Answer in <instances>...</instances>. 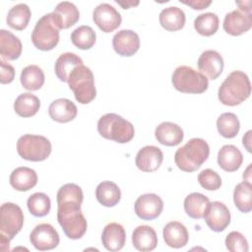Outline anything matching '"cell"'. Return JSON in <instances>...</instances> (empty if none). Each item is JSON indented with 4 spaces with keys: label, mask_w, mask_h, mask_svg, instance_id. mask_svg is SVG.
Instances as JSON below:
<instances>
[{
    "label": "cell",
    "mask_w": 252,
    "mask_h": 252,
    "mask_svg": "<svg viewBox=\"0 0 252 252\" xmlns=\"http://www.w3.org/2000/svg\"><path fill=\"white\" fill-rule=\"evenodd\" d=\"M84 194L75 183H66L57 192V220L66 236L79 239L87 231V220L81 211Z\"/></svg>",
    "instance_id": "6da1fadb"
},
{
    "label": "cell",
    "mask_w": 252,
    "mask_h": 252,
    "mask_svg": "<svg viewBox=\"0 0 252 252\" xmlns=\"http://www.w3.org/2000/svg\"><path fill=\"white\" fill-rule=\"evenodd\" d=\"M251 84L248 76L239 70L232 71L220 86L218 96L223 105L235 106L250 96Z\"/></svg>",
    "instance_id": "7a4b0ae2"
},
{
    "label": "cell",
    "mask_w": 252,
    "mask_h": 252,
    "mask_svg": "<svg viewBox=\"0 0 252 252\" xmlns=\"http://www.w3.org/2000/svg\"><path fill=\"white\" fill-rule=\"evenodd\" d=\"M210 155L208 143L201 138H193L179 148L174 155L177 167L185 172H193L207 160Z\"/></svg>",
    "instance_id": "3957f363"
},
{
    "label": "cell",
    "mask_w": 252,
    "mask_h": 252,
    "mask_svg": "<svg viewBox=\"0 0 252 252\" xmlns=\"http://www.w3.org/2000/svg\"><path fill=\"white\" fill-rule=\"evenodd\" d=\"M97 131L101 137L119 144L130 142L135 134L133 124L116 113L102 115L97 122Z\"/></svg>",
    "instance_id": "277c9868"
},
{
    "label": "cell",
    "mask_w": 252,
    "mask_h": 252,
    "mask_svg": "<svg viewBox=\"0 0 252 252\" xmlns=\"http://www.w3.org/2000/svg\"><path fill=\"white\" fill-rule=\"evenodd\" d=\"M67 83L76 100L82 104L90 103L96 95L94 74L85 65L76 67L69 75Z\"/></svg>",
    "instance_id": "5b68a950"
},
{
    "label": "cell",
    "mask_w": 252,
    "mask_h": 252,
    "mask_svg": "<svg viewBox=\"0 0 252 252\" xmlns=\"http://www.w3.org/2000/svg\"><path fill=\"white\" fill-rule=\"evenodd\" d=\"M59 31L53 12L45 14L36 22L32 32V41L39 50H51L59 42Z\"/></svg>",
    "instance_id": "8992f818"
},
{
    "label": "cell",
    "mask_w": 252,
    "mask_h": 252,
    "mask_svg": "<svg viewBox=\"0 0 252 252\" xmlns=\"http://www.w3.org/2000/svg\"><path fill=\"white\" fill-rule=\"evenodd\" d=\"M171 82L175 90L186 94H202L209 87L208 79L190 66H179L172 74Z\"/></svg>",
    "instance_id": "52a82bcc"
},
{
    "label": "cell",
    "mask_w": 252,
    "mask_h": 252,
    "mask_svg": "<svg viewBox=\"0 0 252 252\" xmlns=\"http://www.w3.org/2000/svg\"><path fill=\"white\" fill-rule=\"evenodd\" d=\"M51 151V143L44 136L26 134L17 142L19 156L30 161H42L49 157Z\"/></svg>",
    "instance_id": "ba28073f"
},
{
    "label": "cell",
    "mask_w": 252,
    "mask_h": 252,
    "mask_svg": "<svg viewBox=\"0 0 252 252\" xmlns=\"http://www.w3.org/2000/svg\"><path fill=\"white\" fill-rule=\"evenodd\" d=\"M23 224L22 209L14 203H4L0 208V235L11 240L21 231Z\"/></svg>",
    "instance_id": "9c48e42d"
},
{
    "label": "cell",
    "mask_w": 252,
    "mask_h": 252,
    "mask_svg": "<svg viewBox=\"0 0 252 252\" xmlns=\"http://www.w3.org/2000/svg\"><path fill=\"white\" fill-rule=\"evenodd\" d=\"M59 234L49 223L37 224L30 234V241L39 251L51 250L59 244Z\"/></svg>",
    "instance_id": "30bf717a"
},
{
    "label": "cell",
    "mask_w": 252,
    "mask_h": 252,
    "mask_svg": "<svg viewBox=\"0 0 252 252\" xmlns=\"http://www.w3.org/2000/svg\"><path fill=\"white\" fill-rule=\"evenodd\" d=\"M93 20L104 32L115 31L122 22L120 13L108 3H101L94 8L93 12Z\"/></svg>",
    "instance_id": "8fae6325"
},
{
    "label": "cell",
    "mask_w": 252,
    "mask_h": 252,
    "mask_svg": "<svg viewBox=\"0 0 252 252\" xmlns=\"http://www.w3.org/2000/svg\"><path fill=\"white\" fill-rule=\"evenodd\" d=\"M203 218L208 226L216 232L224 230L230 223V213L228 208L219 201L209 203Z\"/></svg>",
    "instance_id": "7c38bea8"
},
{
    "label": "cell",
    "mask_w": 252,
    "mask_h": 252,
    "mask_svg": "<svg viewBox=\"0 0 252 252\" xmlns=\"http://www.w3.org/2000/svg\"><path fill=\"white\" fill-rule=\"evenodd\" d=\"M136 215L145 220L157 219L162 212L163 202L159 196L154 193H147L138 197L135 202Z\"/></svg>",
    "instance_id": "4fadbf2b"
},
{
    "label": "cell",
    "mask_w": 252,
    "mask_h": 252,
    "mask_svg": "<svg viewBox=\"0 0 252 252\" xmlns=\"http://www.w3.org/2000/svg\"><path fill=\"white\" fill-rule=\"evenodd\" d=\"M113 49L120 56L130 57L140 48V38L137 32L132 30H121L112 38Z\"/></svg>",
    "instance_id": "5bb4252c"
},
{
    "label": "cell",
    "mask_w": 252,
    "mask_h": 252,
    "mask_svg": "<svg viewBox=\"0 0 252 252\" xmlns=\"http://www.w3.org/2000/svg\"><path fill=\"white\" fill-rule=\"evenodd\" d=\"M198 69L206 78L216 80L223 70V59L216 50L204 51L198 59Z\"/></svg>",
    "instance_id": "9a60e30c"
},
{
    "label": "cell",
    "mask_w": 252,
    "mask_h": 252,
    "mask_svg": "<svg viewBox=\"0 0 252 252\" xmlns=\"http://www.w3.org/2000/svg\"><path fill=\"white\" fill-rule=\"evenodd\" d=\"M222 26L225 32L234 36L240 35L251 29L252 14L233 10L224 16Z\"/></svg>",
    "instance_id": "2e32d148"
},
{
    "label": "cell",
    "mask_w": 252,
    "mask_h": 252,
    "mask_svg": "<svg viewBox=\"0 0 252 252\" xmlns=\"http://www.w3.org/2000/svg\"><path fill=\"white\" fill-rule=\"evenodd\" d=\"M163 160L161 150L156 146H145L137 153L135 163L144 172L156 171Z\"/></svg>",
    "instance_id": "e0dca14e"
},
{
    "label": "cell",
    "mask_w": 252,
    "mask_h": 252,
    "mask_svg": "<svg viewBox=\"0 0 252 252\" xmlns=\"http://www.w3.org/2000/svg\"><path fill=\"white\" fill-rule=\"evenodd\" d=\"M126 233L124 227L117 222L106 224L101 233V241L104 248L111 252H116L124 247Z\"/></svg>",
    "instance_id": "ac0fdd59"
},
{
    "label": "cell",
    "mask_w": 252,
    "mask_h": 252,
    "mask_svg": "<svg viewBox=\"0 0 252 252\" xmlns=\"http://www.w3.org/2000/svg\"><path fill=\"white\" fill-rule=\"evenodd\" d=\"M156 139L158 143L167 147L179 145L184 137L183 130L173 122L164 121L157 126L155 131Z\"/></svg>",
    "instance_id": "d6986e66"
},
{
    "label": "cell",
    "mask_w": 252,
    "mask_h": 252,
    "mask_svg": "<svg viewBox=\"0 0 252 252\" xmlns=\"http://www.w3.org/2000/svg\"><path fill=\"white\" fill-rule=\"evenodd\" d=\"M77 106L68 98H57L48 107L50 118L59 123H67L77 116Z\"/></svg>",
    "instance_id": "ffe728a7"
},
{
    "label": "cell",
    "mask_w": 252,
    "mask_h": 252,
    "mask_svg": "<svg viewBox=\"0 0 252 252\" xmlns=\"http://www.w3.org/2000/svg\"><path fill=\"white\" fill-rule=\"evenodd\" d=\"M166 245L172 248H181L188 243L189 234L184 224L179 221H170L165 224L162 231Z\"/></svg>",
    "instance_id": "44dd1931"
},
{
    "label": "cell",
    "mask_w": 252,
    "mask_h": 252,
    "mask_svg": "<svg viewBox=\"0 0 252 252\" xmlns=\"http://www.w3.org/2000/svg\"><path fill=\"white\" fill-rule=\"evenodd\" d=\"M132 243L139 251H152L158 245L157 232L149 225H139L132 233Z\"/></svg>",
    "instance_id": "7402d4cb"
},
{
    "label": "cell",
    "mask_w": 252,
    "mask_h": 252,
    "mask_svg": "<svg viewBox=\"0 0 252 252\" xmlns=\"http://www.w3.org/2000/svg\"><path fill=\"white\" fill-rule=\"evenodd\" d=\"M9 181L11 186L17 191H29L36 185L37 174L32 168L20 166L12 171Z\"/></svg>",
    "instance_id": "603a6c76"
},
{
    "label": "cell",
    "mask_w": 252,
    "mask_h": 252,
    "mask_svg": "<svg viewBox=\"0 0 252 252\" xmlns=\"http://www.w3.org/2000/svg\"><path fill=\"white\" fill-rule=\"evenodd\" d=\"M243 161L240 150L233 145H224L218 154V163L225 171L233 172L237 170Z\"/></svg>",
    "instance_id": "cb8c5ba5"
},
{
    "label": "cell",
    "mask_w": 252,
    "mask_h": 252,
    "mask_svg": "<svg viewBox=\"0 0 252 252\" xmlns=\"http://www.w3.org/2000/svg\"><path fill=\"white\" fill-rule=\"evenodd\" d=\"M23 45L19 37L6 30L0 31V55L1 59L16 60L22 53Z\"/></svg>",
    "instance_id": "d4e9b609"
},
{
    "label": "cell",
    "mask_w": 252,
    "mask_h": 252,
    "mask_svg": "<svg viewBox=\"0 0 252 252\" xmlns=\"http://www.w3.org/2000/svg\"><path fill=\"white\" fill-rule=\"evenodd\" d=\"M55 20L60 30L68 29L74 26L80 18V13L75 4L69 1H63L57 4L53 11Z\"/></svg>",
    "instance_id": "484cf974"
},
{
    "label": "cell",
    "mask_w": 252,
    "mask_h": 252,
    "mask_svg": "<svg viewBox=\"0 0 252 252\" xmlns=\"http://www.w3.org/2000/svg\"><path fill=\"white\" fill-rule=\"evenodd\" d=\"M186 17L183 10L176 6L164 8L159 13L160 26L169 32H176L181 30L185 25Z\"/></svg>",
    "instance_id": "4316f807"
},
{
    "label": "cell",
    "mask_w": 252,
    "mask_h": 252,
    "mask_svg": "<svg viewBox=\"0 0 252 252\" xmlns=\"http://www.w3.org/2000/svg\"><path fill=\"white\" fill-rule=\"evenodd\" d=\"M95 197L104 207H114L121 199V191L118 185L112 181H102L95 189Z\"/></svg>",
    "instance_id": "83f0119b"
},
{
    "label": "cell",
    "mask_w": 252,
    "mask_h": 252,
    "mask_svg": "<svg viewBox=\"0 0 252 252\" xmlns=\"http://www.w3.org/2000/svg\"><path fill=\"white\" fill-rule=\"evenodd\" d=\"M80 65H84L80 56L72 52L62 53L55 62V74L60 81L67 82L71 72Z\"/></svg>",
    "instance_id": "f1b7e54d"
},
{
    "label": "cell",
    "mask_w": 252,
    "mask_h": 252,
    "mask_svg": "<svg viewBox=\"0 0 252 252\" xmlns=\"http://www.w3.org/2000/svg\"><path fill=\"white\" fill-rule=\"evenodd\" d=\"M210 203L207 196L193 192L187 195L184 199V210L185 213L192 219L200 220L204 217V213Z\"/></svg>",
    "instance_id": "f546056e"
},
{
    "label": "cell",
    "mask_w": 252,
    "mask_h": 252,
    "mask_svg": "<svg viewBox=\"0 0 252 252\" xmlns=\"http://www.w3.org/2000/svg\"><path fill=\"white\" fill-rule=\"evenodd\" d=\"M40 107L38 97L31 93L21 94L14 102L15 112L22 117L33 116Z\"/></svg>",
    "instance_id": "4dcf8cb0"
},
{
    "label": "cell",
    "mask_w": 252,
    "mask_h": 252,
    "mask_svg": "<svg viewBox=\"0 0 252 252\" xmlns=\"http://www.w3.org/2000/svg\"><path fill=\"white\" fill-rule=\"evenodd\" d=\"M31 19V10L25 3L13 6L7 14V24L14 30L22 31L27 28Z\"/></svg>",
    "instance_id": "1f68e13d"
},
{
    "label": "cell",
    "mask_w": 252,
    "mask_h": 252,
    "mask_svg": "<svg viewBox=\"0 0 252 252\" xmlns=\"http://www.w3.org/2000/svg\"><path fill=\"white\" fill-rule=\"evenodd\" d=\"M21 84L28 91H37L44 84V73L37 65H29L22 70Z\"/></svg>",
    "instance_id": "d6a6232c"
},
{
    "label": "cell",
    "mask_w": 252,
    "mask_h": 252,
    "mask_svg": "<svg viewBox=\"0 0 252 252\" xmlns=\"http://www.w3.org/2000/svg\"><path fill=\"white\" fill-rule=\"evenodd\" d=\"M233 202L242 213H249L252 210V185L250 182L242 181L235 186Z\"/></svg>",
    "instance_id": "836d02e7"
},
{
    "label": "cell",
    "mask_w": 252,
    "mask_h": 252,
    "mask_svg": "<svg viewBox=\"0 0 252 252\" xmlns=\"http://www.w3.org/2000/svg\"><path fill=\"white\" fill-rule=\"evenodd\" d=\"M219 17L215 13L207 12L200 14L194 20V28L198 33L204 36H210L217 32L219 29Z\"/></svg>",
    "instance_id": "e575fe53"
},
{
    "label": "cell",
    "mask_w": 252,
    "mask_h": 252,
    "mask_svg": "<svg viewBox=\"0 0 252 252\" xmlns=\"http://www.w3.org/2000/svg\"><path fill=\"white\" fill-rule=\"evenodd\" d=\"M217 128L222 137L231 139L238 134L240 123L234 113L224 112L219 116L217 120Z\"/></svg>",
    "instance_id": "d590c367"
},
{
    "label": "cell",
    "mask_w": 252,
    "mask_h": 252,
    "mask_svg": "<svg viewBox=\"0 0 252 252\" xmlns=\"http://www.w3.org/2000/svg\"><path fill=\"white\" fill-rule=\"evenodd\" d=\"M95 32L90 26H80L71 33L72 43L83 50L90 49L95 43Z\"/></svg>",
    "instance_id": "8d00e7d4"
},
{
    "label": "cell",
    "mask_w": 252,
    "mask_h": 252,
    "mask_svg": "<svg viewBox=\"0 0 252 252\" xmlns=\"http://www.w3.org/2000/svg\"><path fill=\"white\" fill-rule=\"evenodd\" d=\"M28 209L30 213L34 217H44L46 216L51 207V202L49 197L41 192H36L31 195L27 201Z\"/></svg>",
    "instance_id": "74e56055"
},
{
    "label": "cell",
    "mask_w": 252,
    "mask_h": 252,
    "mask_svg": "<svg viewBox=\"0 0 252 252\" xmlns=\"http://www.w3.org/2000/svg\"><path fill=\"white\" fill-rule=\"evenodd\" d=\"M198 181L200 185L209 191L218 190L221 186V178L215 170L207 168L198 174Z\"/></svg>",
    "instance_id": "f35d334b"
},
{
    "label": "cell",
    "mask_w": 252,
    "mask_h": 252,
    "mask_svg": "<svg viewBox=\"0 0 252 252\" xmlns=\"http://www.w3.org/2000/svg\"><path fill=\"white\" fill-rule=\"evenodd\" d=\"M225 246L230 252H247L248 242L244 235L238 231H231L225 237Z\"/></svg>",
    "instance_id": "ab89813d"
},
{
    "label": "cell",
    "mask_w": 252,
    "mask_h": 252,
    "mask_svg": "<svg viewBox=\"0 0 252 252\" xmlns=\"http://www.w3.org/2000/svg\"><path fill=\"white\" fill-rule=\"evenodd\" d=\"M0 66H1V78H0L1 84L11 83L15 78L14 67L9 63L5 62L3 59L0 60Z\"/></svg>",
    "instance_id": "60d3db41"
},
{
    "label": "cell",
    "mask_w": 252,
    "mask_h": 252,
    "mask_svg": "<svg viewBox=\"0 0 252 252\" xmlns=\"http://www.w3.org/2000/svg\"><path fill=\"white\" fill-rule=\"evenodd\" d=\"M180 2L190 6L194 10H203L212 4L211 0H180Z\"/></svg>",
    "instance_id": "b9f144b4"
},
{
    "label": "cell",
    "mask_w": 252,
    "mask_h": 252,
    "mask_svg": "<svg viewBox=\"0 0 252 252\" xmlns=\"http://www.w3.org/2000/svg\"><path fill=\"white\" fill-rule=\"evenodd\" d=\"M251 133L252 131L249 130L246 132V134L243 136V139H242V143H243V146L246 148V150L251 153V147H250V143H251Z\"/></svg>",
    "instance_id": "7bdbcfd3"
},
{
    "label": "cell",
    "mask_w": 252,
    "mask_h": 252,
    "mask_svg": "<svg viewBox=\"0 0 252 252\" xmlns=\"http://www.w3.org/2000/svg\"><path fill=\"white\" fill-rule=\"evenodd\" d=\"M236 4L239 6V10L246 13H251V1H242V2H236Z\"/></svg>",
    "instance_id": "ee69618b"
},
{
    "label": "cell",
    "mask_w": 252,
    "mask_h": 252,
    "mask_svg": "<svg viewBox=\"0 0 252 252\" xmlns=\"http://www.w3.org/2000/svg\"><path fill=\"white\" fill-rule=\"evenodd\" d=\"M9 243H10V240L8 238H6L3 235H0V249L2 251L4 252L9 251Z\"/></svg>",
    "instance_id": "f6af8a7d"
},
{
    "label": "cell",
    "mask_w": 252,
    "mask_h": 252,
    "mask_svg": "<svg viewBox=\"0 0 252 252\" xmlns=\"http://www.w3.org/2000/svg\"><path fill=\"white\" fill-rule=\"evenodd\" d=\"M117 4H119L120 6H122L123 9H129L132 6H137L139 5V1H116Z\"/></svg>",
    "instance_id": "bcb514c9"
},
{
    "label": "cell",
    "mask_w": 252,
    "mask_h": 252,
    "mask_svg": "<svg viewBox=\"0 0 252 252\" xmlns=\"http://www.w3.org/2000/svg\"><path fill=\"white\" fill-rule=\"evenodd\" d=\"M251 165H252V164H249V165H248V167H247L245 173L243 174V179H245V177L248 176V181H249V182L251 181V175H250V173H249V172H250V169H251ZM250 183H251V182H250Z\"/></svg>",
    "instance_id": "7dc6e473"
}]
</instances>
